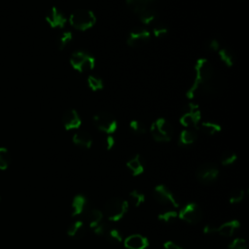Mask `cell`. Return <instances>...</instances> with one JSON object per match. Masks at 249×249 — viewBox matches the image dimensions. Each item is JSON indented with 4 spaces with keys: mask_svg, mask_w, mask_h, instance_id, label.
<instances>
[{
    "mask_svg": "<svg viewBox=\"0 0 249 249\" xmlns=\"http://www.w3.org/2000/svg\"><path fill=\"white\" fill-rule=\"evenodd\" d=\"M219 79L212 63L206 58H198L195 64V78L186 95L190 99L214 93L219 89Z\"/></svg>",
    "mask_w": 249,
    "mask_h": 249,
    "instance_id": "obj_1",
    "label": "cell"
},
{
    "mask_svg": "<svg viewBox=\"0 0 249 249\" xmlns=\"http://www.w3.org/2000/svg\"><path fill=\"white\" fill-rule=\"evenodd\" d=\"M96 21V17L92 11L88 9L75 10L69 17L70 24L81 31L91 28Z\"/></svg>",
    "mask_w": 249,
    "mask_h": 249,
    "instance_id": "obj_2",
    "label": "cell"
},
{
    "mask_svg": "<svg viewBox=\"0 0 249 249\" xmlns=\"http://www.w3.org/2000/svg\"><path fill=\"white\" fill-rule=\"evenodd\" d=\"M127 210H128L127 201L120 197H113L105 203L103 215L109 221L117 222V221H120L126 214Z\"/></svg>",
    "mask_w": 249,
    "mask_h": 249,
    "instance_id": "obj_3",
    "label": "cell"
},
{
    "mask_svg": "<svg viewBox=\"0 0 249 249\" xmlns=\"http://www.w3.org/2000/svg\"><path fill=\"white\" fill-rule=\"evenodd\" d=\"M152 137L158 142H168L173 135V128L170 123L164 118H159L151 124Z\"/></svg>",
    "mask_w": 249,
    "mask_h": 249,
    "instance_id": "obj_4",
    "label": "cell"
},
{
    "mask_svg": "<svg viewBox=\"0 0 249 249\" xmlns=\"http://www.w3.org/2000/svg\"><path fill=\"white\" fill-rule=\"evenodd\" d=\"M70 64L78 72H88L94 68L95 58L87 52L77 51L71 54Z\"/></svg>",
    "mask_w": 249,
    "mask_h": 249,
    "instance_id": "obj_5",
    "label": "cell"
},
{
    "mask_svg": "<svg viewBox=\"0 0 249 249\" xmlns=\"http://www.w3.org/2000/svg\"><path fill=\"white\" fill-rule=\"evenodd\" d=\"M201 114L199 107L195 103H189L185 106L184 111L180 117V123L186 128L197 129L200 124Z\"/></svg>",
    "mask_w": 249,
    "mask_h": 249,
    "instance_id": "obj_6",
    "label": "cell"
},
{
    "mask_svg": "<svg viewBox=\"0 0 249 249\" xmlns=\"http://www.w3.org/2000/svg\"><path fill=\"white\" fill-rule=\"evenodd\" d=\"M93 124L96 128L107 134H112L117 130L118 123L115 117L108 112H99L93 117Z\"/></svg>",
    "mask_w": 249,
    "mask_h": 249,
    "instance_id": "obj_7",
    "label": "cell"
},
{
    "mask_svg": "<svg viewBox=\"0 0 249 249\" xmlns=\"http://www.w3.org/2000/svg\"><path fill=\"white\" fill-rule=\"evenodd\" d=\"M154 198L160 204L177 208L179 202L173 193L164 185H157L153 191Z\"/></svg>",
    "mask_w": 249,
    "mask_h": 249,
    "instance_id": "obj_8",
    "label": "cell"
},
{
    "mask_svg": "<svg viewBox=\"0 0 249 249\" xmlns=\"http://www.w3.org/2000/svg\"><path fill=\"white\" fill-rule=\"evenodd\" d=\"M202 210L198 204L190 202L178 213V218L189 224H197L202 219Z\"/></svg>",
    "mask_w": 249,
    "mask_h": 249,
    "instance_id": "obj_9",
    "label": "cell"
},
{
    "mask_svg": "<svg viewBox=\"0 0 249 249\" xmlns=\"http://www.w3.org/2000/svg\"><path fill=\"white\" fill-rule=\"evenodd\" d=\"M196 178L203 184H211L219 176V169L214 163L201 164L196 172Z\"/></svg>",
    "mask_w": 249,
    "mask_h": 249,
    "instance_id": "obj_10",
    "label": "cell"
},
{
    "mask_svg": "<svg viewBox=\"0 0 249 249\" xmlns=\"http://www.w3.org/2000/svg\"><path fill=\"white\" fill-rule=\"evenodd\" d=\"M150 37L151 33L148 29L144 27H136L129 32L126 42L128 46L136 48L146 44L150 40Z\"/></svg>",
    "mask_w": 249,
    "mask_h": 249,
    "instance_id": "obj_11",
    "label": "cell"
},
{
    "mask_svg": "<svg viewBox=\"0 0 249 249\" xmlns=\"http://www.w3.org/2000/svg\"><path fill=\"white\" fill-rule=\"evenodd\" d=\"M46 21L53 28H62L64 27L67 18L59 9L53 7L46 15Z\"/></svg>",
    "mask_w": 249,
    "mask_h": 249,
    "instance_id": "obj_12",
    "label": "cell"
},
{
    "mask_svg": "<svg viewBox=\"0 0 249 249\" xmlns=\"http://www.w3.org/2000/svg\"><path fill=\"white\" fill-rule=\"evenodd\" d=\"M62 124L65 129H78L82 124V119L75 109H68L62 116Z\"/></svg>",
    "mask_w": 249,
    "mask_h": 249,
    "instance_id": "obj_13",
    "label": "cell"
},
{
    "mask_svg": "<svg viewBox=\"0 0 249 249\" xmlns=\"http://www.w3.org/2000/svg\"><path fill=\"white\" fill-rule=\"evenodd\" d=\"M88 210L89 208L87 196H85L82 194L75 196L71 204V215L73 217L85 215Z\"/></svg>",
    "mask_w": 249,
    "mask_h": 249,
    "instance_id": "obj_14",
    "label": "cell"
},
{
    "mask_svg": "<svg viewBox=\"0 0 249 249\" xmlns=\"http://www.w3.org/2000/svg\"><path fill=\"white\" fill-rule=\"evenodd\" d=\"M124 244L127 249H146L149 246V241L142 234H131L124 239Z\"/></svg>",
    "mask_w": 249,
    "mask_h": 249,
    "instance_id": "obj_15",
    "label": "cell"
},
{
    "mask_svg": "<svg viewBox=\"0 0 249 249\" xmlns=\"http://www.w3.org/2000/svg\"><path fill=\"white\" fill-rule=\"evenodd\" d=\"M239 227H240V223L237 220H231L217 226L216 234H219L224 237H231L235 233V231L239 229Z\"/></svg>",
    "mask_w": 249,
    "mask_h": 249,
    "instance_id": "obj_16",
    "label": "cell"
},
{
    "mask_svg": "<svg viewBox=\"0 0 249 249\" xmlns=\"http://www.w3.org/2000/svg\"><path fill=\"white\" fill-rule=\"evenodd\" d=\"M126 167L131 172L132 176H139L145 170V162L143 158L140 155H135L131 159H129L126 162Z\"/></svg>",
    "mask_w": 249,
    "mask_h": 249,
    "instance_id": "obj_17",
    "label": "cell"
},
{
    "mask_svg": "<svg viewBox=\"0 0 249 249\" xmlns=\"http://www.w3.org/2000/svg\"><path fill=\"white\" fill-rule=\"evenodd\" d=\"M73 143L81 148H85V149H89L91 147L92 145V137L91 135L87 132V131H77L74 133L73 135Z\"/></svg>",
    "mask_w": 249,
    "mask_h": 249,
    "instance_id": "obj_18",
    "label": "cell"
},
{
    "mask_svg": "<svg viewBox=\"0 0 249 249\" xmlns=\"http://www.w3.org/2000/svg\"><path fill=\"white\" fill-rule=\"evenodd\" d=\"M68 236L74 239H81L86 234V228L82 221H75L67 228Z\"/></svg>",
    "mask_w": 249,
    "mask_h": 249,
    "instance_id": "obj_19",
    "label": "cell"
},
{
    "mask_svg": "<svg viewBox=\"0 0 249 249\" xmlns=\"http://www.w3.org/2000/svg\"><path fill=\"white\" fill-rule=\"evenodd\" d=\"M85 217L89 223V226L93 229L95 226L99 225L100 223L104 222L103 221V218H104V215H103V212L97 208H93V209H89L86 214H85Z\"/></svg>",
    "mask_w": 249,
    "mask_h": 249,
    "instance_id": "obj_20",
    "label": "cell"
},
{
    "mask_svg": "<svg viewBox=\"0 0 249 249\" xmlns=\"http://www.w3.org/2000/svg\"><path fill=\"white\" fill-rule=\"evenodd\" d=\"M197 139V133L195 129L185 128L179 135V144L181 146H189L194 144Z\"/></svg>",
    "mask_w": 249,
    "mask_h": 249,
    "instance_id": "obj_21",
    "label": "cell"
},
{
    "mask_svg": "<svg viewBox=\"0 0 249 249\" xmlns=\"http://www.w3.org/2000/svg\"><path fill=\"white\" fill-rule=\"evenodd\" d=\"M218 54L221 58V60L229 67L232 66L235 62V54L233 53V51L230 48L227 47H223L220 48L218 51Z\"/></svg>",
    "mask_w": 249,
    "mask_h": 249,
    "instance_id": "obj_22",
    "label": "cell"
},
{
    "mask_svg": "<svg viewBox=\"0 0 249 249\" xmlns=\"http://www.w3.org/2000/svg\"><path fill=\"white\" fill-rule=\"evenodd\" d=\"M197 128H199L206 135H215V134L219 133L222 129V127L219 124L210 122V121L202 122L201 124H198Z\"/></svg>",
    "mask_w": 249,
    "mask_h": 249,
    "instance_id": "obj_23",
    "label": "cell"
},
{
    "mask_svg": "<svg viewBox=\"0 0 249 249\" xmlns=\"http://www.w3.org/2000/svg\"><path fill=\"white\" fill-rule=\"evenodd\" d=\"M104 237L111 244H120L123 241V236L120 231L115 228H108L104 234Z\"/></svg>",
    "mask_w": 249,
    "mask_h": 249,
    "instance_id": "obj_24",
    "label": "cell"
},
{
    "mask_svg": "<svg viewBox=\"0 0 249 249\" xmlns=\"http://www.w3.org/2000/svg\"><path fill=\"white\" fill-rule=\"evenodd\" d=\"M138 16L141 22H143L144 24H150L156 19L157 14H156V11L149 6L144 11H142Z\"/></svg>",
    "mask_w": 249,
    "mask_h": 249,
    "instance_id": "obj_25",
    "label": "cell"
},
{
    "mask_svg": "<svg viewBox=\"0 0 249 249\" xmlns=\"http://www.w3.org/2000/svg\"><path fill=\"white\" fill-rule=\"evenodd\" d=\"M128 6L131 8L132 11H134L136 14H140L142 11H144L146 8L149 7L150 0H125Z\"/></svg>",
    "mask_w": 249,
    "mask_h": 249,
    "instance_id": "obj_26",
    "label": "cell"
},
{
    "mask_svg": "<svg viewBox=\"0 0 249 249\" xmlns=\"http://www.w3.org/2000/svg\"><path fill=\"white\" fill-rule=\"evenodd\" d=\"M129 200L133 206L139 207L145 201V195L138 190H132L129 193Z\"/></svg>",
    "mask_w": 249,
    "mask_h": 249,
    "instance_id": "obj_27",
    "label": "cell"
},
{
    "mask_svg": "<svg viewBox=\"0 0 249 249\" xmlns=\"http://www.w3.org/2000/svg\"><path fill=\"white\" fill-rule=\"evenodd\" d=\"M158 218L160 221H161L163 223L170 224V223L175 222L178 219V212L175 210H166V211L160 213L158 215Z\"/></svg>",
    "mask_w": 249,
    "mask_h": 249,
    "instance_id": "obj_28",
    "label": "cell"
},
{
    "mask_svg": "<svg viewBox=\"0 0 249 249\" xmlns=\"http://www.w3.org/2000/svg\"><path fill=\"white\" fill-rule=\"evenodd\" d=\"M87 83H88L89 88L93 91L100 90L103 89V81L97 76H94V75L88 76Z\"/></svg>",
    "mask_w": 249,
    "mask_h": 249,
    "instance_id": "obj_29",
    "label": "cell"
},
{
    "mask_svg": "<svg viewBox=\"0 0 249 249\" xmlns=\"http://www.w3.org/2000/svg\"><path fill=\"white\" fill-rule=\"evenodd\" d=\"M245 197V191L243 189H234L229 195V201L231 204L241 202Z\"/></svg>",
    "mask_w": 249,
    "mask_h": 249,
    "instance_id": "obj_30",
    "label": "cell"
},
{
    "mask_svg": "<svg viewBox=\"0 0 249 249\" xmlns=\"http://www.w3.org/2000/svg\"><path fill=\"white\" fill-rule=\"evenodd\" d=\"M237 160V156L233 151H225L220 158V161L223 165H231L233 164Z\"/></svg>",
    "mask_w": 249,
    "mask_h": 249,
    "instance_id": "obj_31",
    "label": "cell"
},
{
    "mask_svg": "<svg viewBox=\"0 0 249 249\" xmlns=\"http://www.w3.org/2000/svg\"><path fill=\"white\" fill-rule=\"evenodd\" d=\"M129 127L132 131H134L137 134H143L147 131L146 124L139 120H132L129 123Z\"/></svg>",
    "mask_w": 249,
    "mask_h": 249,
    "instance_id": "obj_32",
    "label": "cell"
},
{
    "mask_svg": "<svg viewBox=\"0 0 249 249\" xmlns=\"http://www.w3.org/2000/svg\"><path fill=\"white\" fill-rule=\"evenodd\" d=\"M10 164V154L9 151L4 148L0 147V169H6Z\"/></svg>",
    "mask_w": 249,
    "mask_h": 249,
    "instance_id": "obj_33",
    "label": "cell"
},
{
    "mask_svg": "<svg viewBox=\"0 0 249 249\" xmlns=\"http://www.w3.org/2000/svg\"><path fill=\"white\" fill-rule=\"evenodd\" d=\"M73 36H72V33L70 31H64L60 34L59 38H58V48L60 50L64 49L72 40Z\"/></svg>",
    "mask_w": 249,
    "mask_h": 249,
    "instance_id": "obj_34",
    "label": "cell"
},
{
    "mask_svg": "<svg viewBox=\"0 0 249 249\" xmlns=\"http://www.w3.org/2000/svg\"><path fill=\"white\" fill-rule=\"evenodd\" d=\"M229 249H247V243L243 238H235L229 244Z\"/></svg>",
    "mask_w": 249,
    "mask_h": 249,
    "instance_id": "obj_35",
    "label": "cell"
},
{
    "mask_svg": "<svg viewBox=\"0 0 249 249\" xmlns=\"http://www.w3.org/2000/svg\"><path fill=\"white\" fill-rule=\"evenodd\" d=\"M168 33V28L164 25H156L154 28H153V34L160 38V37H163L165 36L166 34Z\"/></svg>",
    "mask_w": 249,
    "mask_h": 249,
    "instance_id": "obj_36",
    "label": "cell"
},
{
    "mask_svg": "<svg viewBox=\"0 0 249 249\" xmlns=\"http://www.w3.org/2000/svg\"><path fill=\"white\" fill-rule=\"evenodd\" d=\"M108 228H109V227L107 226V224H106L105 222H102V223H100L99 225L95 226V227L92 229V231H93V232H94L96 235L104 236V234H105V232H106V231H107Z\"/></svg>",
    "mask_w": 249,
    "mask_h": 249,
    "instance_id": "obj_37",
    "label": "cell"
},
{
    "mask_svg": "<svg viewBox=\"0 0 249 249\" xmlns=\"http://www.w3.org/2000/svg\"><path fill=\"white\" fill-rule=\"evenodd\" d=\"M114 146H115V138L111 134H108L107 137L105 138V148L106 150H111Z\"/></svg>",
    "mask_w": 249,
    "mask_h": 249,
    "instance_id": "obj_38",
    "label": "cell"
},
{
    "mask_svg": "<svg viewBox=\"0 0 249 249\" xmlns=\"http://www.w3.org/2000/svg\"><path fill=\"white\" fill-rule=\"evenodd\" d=\"M208 48L212 51H216L218 52L219 49L221 48L220 46V42L217 40V39H211L209 42H208Z\"/></svg>",
    "mask_w": 249,
    "mask_h": 249,
    "instance_id": "obj_39",
    "label": "cell"
},
{
    "mask_svg": "<svg viewBox=\"0 0 249 249\" xmlns=\"http://www.w3.org/2000/svg\"><path fill=\"white\" fill-rule=\"evenodd\" d=\"M216 230H217V226L215 225H206L203 228V232L205 234H215L216 233Z\"/></svg>",
    "mask_w": 249,
    "mask_h": 249,
    "instance_id": "obj_40",
    "label": "cell"
},
{
    "mask_svg": "<svg viewBox=\"0 0 249 249\" xmlns=\"http://www.w3.org/2000/svg\"><path fill=\"white\" fill-rule=\"evenodd\" d=\"M162 248L163 249H183L181 246H179L178 244H176L173 241H166V242H164Z\"/></svg>",
    "mask_w": 249,
    "mask_h": 249,
    "instance_id": "obj_41",
    "label": "cell"
},
{
    "mask_svg": "<svg viewBox=\"0 0 249 249\" xmlns=\"http://www.w3.org/2000/svg\"><path fill=\"white\" fill-rule=\"evenodd\" d=\"M150 1H151V0H150Z\"/></svg>",
    "mask_w": 249,
    "mask_h": 249,
    "instance_id": "obj_42",
    "label": "cell"
}]
</instances>
